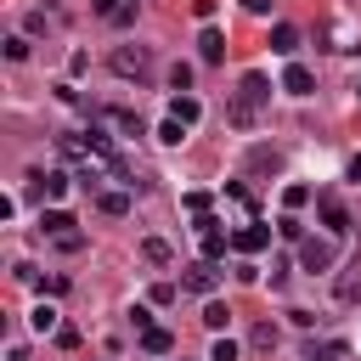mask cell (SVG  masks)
Returning <instances> with one entry per match:
<instances>
[{"label":"cell","instance_id":"10","mask_svg":"<svg viewBox=\"0 0 361 361\" xmlns=\"http://www.w3.org/2000/svg\"><path fill=\"white\" fill-rule=\"evenodd\" d=\"M271 51H276V56H293V51H299V28H293V23H276V28H271Z\"/></svg>","mask_w":361,"mask_h":361},{"label":"cell","instance_id":"30","mask_svg":"<svg viewBox=\"0 0 361 361\" xmlns=\"http://www.w3.org/2000/svg\"><path fill=\"white\" fill-rule=\"evenodd\" d=\"M186 209H192V214L203 220V214H209V197H203V192H186Z\"/></svg>","mask_w":361,"mask_h":361},{"label":"cell","instance_id":"33","mask_svg":"<svg viewBox=\"0 0 361 361\" xmlns=\"http://www.w3.org/2000/svg\"><path fill=\"white\" fill-rule=\"evenodd\" d=\"M350 180H361V152H355V158H350Z\"/></svg>","mask_w":361,"mask_h":361},{"label":"cell","instance_id":"1","mask_svg":"<svg viewBox=\"0 0 361 361\" xmlns=\"http://www.w3.org/2000/svg\"><path fill=\"white\" fill-rule=\"evenodd\" d=\"M265 102H271V79H265V73H243V85H237L226 118H231V124H254V113H259Z\"/></svg>","mask_w":361,"mask_h":361},{"label":"cell","instance_id":"27","mask_svg":"<svg viewBox=\"0 0 361 361\" xmlns=\"http://www.w3.org/2000/svg\"><path fill=\"white\" fill-rule=\"evenodd\" d=\"M6 56H11V62H23V56H28V39H23V34H11V39H6Z\"/></svg>","mask_w":361,"mask_h":361},{"label":"cell","instance_id":"32","mask_svg":"<svg viewBox=\"0 0 361 361\" xmlns=\"http://www.w3.org/2000/svg\"><path fill=\"white\" fill-rule=\"evenodd\" d=\"M6 361H28V350H23V344H11V350H6Z\"/></svg>","mask_w":361,"mask_h":361},{"label":"cell","instance_id":"14","mask_svg":"<svg viewBox=\"0 0 361 361\" xmlns=\"http://www.w3.org/2000/svg\"><path fill=\"white\" fill-rule=\"evenodd\" d=\"M197 56H203V62H220V56H226V39H220V28H203V34H197Z\"/></svg>","mask_w":361,"mask_h":361},{"label":"cell","instance_id":"17","mask_svg":"<svg viewBox=\"0 0 361 361\" xmlns=\"http://www.w3.org/2000/svg\"><path fill=\"white\" fill-rule=\"evenodd\" d=\"M226 322H231V310H226L220 299H209V305H203V327H209V333H226Z\"/></svg>","mask_w":361,"mask_h":361},{"label":"cell","instance_id":"15","mask_svg":"<svg viewBox=\"0 0 361 361\" xmlns=\"http://www.w3.org/2000/svg\"><path fill=\"white\" fill-rule=\"evenodd\" d=\"M169 118H180V124H197V118H203V102H197V96H175V102H169Z\"/></svg>","mask_w":361,"mask_h":361},{"label":"cell","instance_id":"6","mask_svg":"<svg viewBox=\"0 0 361 361\" xmlns=\"http://www.w3.org/2000/svg\"><path fill=\"white\" fill-rule=\"evenodd\" d=\"M282 90H288V96H310V90H316L310 68H305V62H288V68H282Z\"/></svg>","mask_w":361,"mask_h":361},{"label":"cell","instance_id":"23","mask_svg":"<svg viewBox=\"0 0 361 361\" xmlns=\"http://www.w3.org/2000/svg\"><path fill=\"white\" fill-rule=\"evenodd\" d=\"M28 322H34V333H51V327H56V310H51V305H34Z\"/></svg>","mask_w":361,"mask_h":361},{"label":"cell","instance_id":"20","mask_svg":"<svg viewBox=\"0 0 361 361\" xmlns=\"http://www.w3.org/2000/svg\"><path fill=\"white\" fill-rule=\"evenodd\" d=\"M180 135H186L180 118H164V124H158V141H164V147H180Z\"/></svg>","mask_w":361,"mask_h":361},{"label":"cell","instance_id":"5","mask_svg":"<svg viewBox=\"0 0 361 361\" xmlns=\"http://www.w3.org/2000/svg\"><path fill=\"white\" fill-rule=\"evenodd\" d=\"M333 299H338V305H361V259L338 271V282H333Z\"/></svg>","mask_w":361,"mask_h":361},{"label":"cell","instance_id":"11","mask_svg":"<svg viewBox=\"0 0 361 361\" xmlns=\"http://www.w3.org/2000/svg\"><path fill=\"white\" fill-rule=\"evenodd\" d=\"M28 180H34V186H45V197H68V186H73V175H62V169H51V175H39V169H34Z\"/></svg>","mask_w":361,"mask_h":361},{"label":"cell","instance_id":"18","mask_svg":"<svg viewBox=\"0 0 361 361\" xmlns=\"http://www.w3.org/2000/svg\"><path fill=\"white\" fill-rule=\"evenodd\" d=\"M96 209H102V214H130V197H124V192H102Z\"/></svg>","mask_w":361,"mask_h":361},{"label":"cell","instance_id":"19","mask_svg":"<svg viewBox=\"0 0 361 361\" xmlns=\"http://www.w3.org/2000/svg\"><path fill=\"white\" fill-rule=\"evenodd\" d=\"M141 259H152V265H169V243H164V237H147V243H141Z\"/></svg>","mask_w":361,"mask_h":361},{"label":"cell","instance_id":"22","mask_svg":"<svg viewBox=\"0 0 361 361\" xmlns=\"http://www.w3.org/2000/svg\"><path fill=\"white\" fill-rule=\"evenodd\" d=\"M107 118H113V124H118V130H124V135H141V118H135V113H124V107H113V113H107Z\"/></svg>","mask_w":361,"mask_h":361},{"label":"cell","instance_id":"25","mask_svg":"<svg viewBox=\"0 0 361 361\" xmlns=\"http://www.w3.org/2000/svg\"><path fill=\"white\" fill-rule=\"evenodd\" d=\"M209 361H237V338H214V350H209Z\"/></svg>","mask_w":361,"mask_h":361},{"label":"cell","instance_id":"8","mask_svg":"<svg viewBox=\"0 0 361 361\" xmlns=\"http://www.w3.org/2000/svg\"><path fill=\"white\" fill-rule=\"evenodd\" d=\"M197 237H203V259H220L226 254V231H220V220H197Z\"/></svg>","mask_w":361,"mask_h":361},{"label":"cell","instance_id":"24","mask_svg":"<svg viewBox=\"0 0 361 361\" xmlns=\"http://www.w3.org/2000/svg\"><path fill=\"white\" fill-rule=\"evenodd\" d=\"M305 361H344V344H310Z\"/></svg>","mask_w":361,"mask_h":361},{"label":"cell","instance_id":"28","mask_svg":"<svg viewBox=\"0 0 361 361\" xmlns=\"http://www.w3.org/2000/svg\"><path fill=\"white\" fill-rule=\"evenodd\" d=\"M276 231H282V237H293V243H299V237H305V226H299V220H293V214H282V220H276Z\"/></svg>","mask_w":361,"mask_h":361},{"label":"cell","instance_id":"12","mask_svg":"<svg viewBox=\"0 0 361 361\" xmlns=\"http://www.w3.org/2000/svg\"><path fill=\"white\" fill-rule=\"evenodd\" d=\"M39 231H45V237H68V231H73V214H68V209H45V214H39Z\"/></svg>","mask_w":361,"mask_h":361},{"label":"cell","instance_id":"9","mask_svg":"<svg viewBox=\"0 0 361 361\" xmlns=\"http://www.w3.org/2000/svg\"><path fill=\"white\" fill-rule=\"evenodd\" d=\"M265 243H271V226H243V231L231 237V248H237V254H259Z\"/></svg>","mask_w":361,"mask_h":361},{"label":"cell","instance_id":"34","mask_svg":"<svg viewBox=\"0 0 361 361\" xmlns=\"http://www.w3.org/2000/svg\"><path fill=\"white\" fill-rule=\"evenodd\" d=\"M355 96H361V85H355Z\"/></svg>","mask_w":361,"mask_h":361},{"label":"cell","instance_id":"13","mask_svg":"<svg viewBox=\"0 0 361 361\" xmlns=\"http://www.w3.org/2000/svg\"><path fill=\"white\" fill-rule=\"evenodd\" d=\"M96 17H107V23L124 28V23L135 17V0H96Z\"/></svg>","mask_w":361,"mask_h":361},{"label":"cell","instance_id":"29","mask_svg":"<svg viewBox=\"0 0 361 361\" xmlns=\"http://www.w3.org/2000/svg\"><path fill=\"white\" fill-rule=\"evenodd\" d=\"M254 344H259V350H271V344H276V327H271V322H259V327H254Z\"/></svg>","mask_w":361,"mask_h":361},{"label":"cell","instance_id":"2","mask_svg":"<svg viewBox=\"0 0 361 361\" xmlns=\"http://www.w3.org/2000/svg\"><path fill=\"white\" fill-rule=\"evenodd\" d=\"M113 73L147 79V73H152V51H147V45H118V51H113Z\"/></svg>","mask_w":361,"mask_h":361},{"label":"cell","instance_id":"16","mask_svg":"<svg viewBox=\"0 0 361 361\" xmlns=\"http://www.w3.org/2000/svg\"><path fill=\"white\" fill-rule=\"evenodd\" d=\"M169 344H175L169 327H141V350H147V355H169Z\"/></svg>","mask_w":361,"mask_h":361},{"label":"cell","instance_id":"7","mask_svg":"<svg viewBox=\"0 0 361 361\" xmlns=\"http://www.w3.org/2000/svg\"><path fill=\"white\" fill-rule=\"evenodd\" d=\"M316 214H322V226L338 237V231H350V214H344V203L338 197H316Z\"/></svg>","mask_w":361,"mask_h":361},{"label":"cell","instance_id":"3","mask_svg":"<svg viewBox=\"0 0 361 361\" xmlns=\"http://www.w3.org/2000/svg\"><path fill=\"white\" fill-rule=\"evenodd\" d=\"M333 259H338V243H333V237H305V243H299V265H305V271H327Z\"/></svg>","mask_w":361,"mask_h":361},{"label":"cell","instance_id":"26","mask_svg":"<svg viewBox=\"0 0 361 361\" xmlns=\"http://www.w3.org/2000/svg\"><path fill=\"white\" fill-rule=\"evenodd\" d=\"M282 203H288V209H305V203H310V186H288Z\"/></svg>","mask_w":361,"mask_h":361},{"label":"cell","instance_id":"4","mask_svg":"<svg viewBox=\"0 0 361 361\" xmlns=\"http://www.w3.org/2000/svg\"><path fill=\"white\" fill-rule=\"evenodd\" d=\"M180 288H186V293H214V288H220V271H214V259H197V265H186Z\"/></svg>","mask_w":361,"mask_h":361},{"label":"cell","instance_id":"21","mask_svg":"<svg viewBox=\"0 0 361 361\" xmlns=\"http://www.w3.org/2000/svg\"><path fill=\"white\" fill-rule=\"evenodd\" d=\"M186 85H192V68H186V62H175V68H169V90H175V96H186Z\"/></svg>","mask_w":361,"mask_h":361},{"label":"cell","instance_id":"31","mask_svg":"<svg viewBox=\"0 0 361 361\" xmlns=\"http://www.w3.org/2000/svg\"><path fill=\"white\" fill-rule=\"evenodd\" d=\"M243 11H254V17H265V11H271V0H243Z\"/></svg>","mask_w":361,"mask_h":361}]
</instances>
